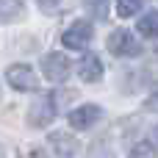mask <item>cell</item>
<instances>
[{
    "label": "cell",
    "mask_w": 158,
    "mask_h": 158,
    "mask_svg": "<svg viewBox=\"0 0 158 158\" xmlns=\"http://www.w3.org/2000/svg\"><path fill=\"white\" fill-rule=\"evenodd\" d=\"M53 117H56V100H53L50 94L36 97V100L31 103V108H28V122H31L33 128H47V125L53 122Z\"/></svg>",
    "instance_id": "obj_1"
},
{
    "label": "cell",
    "mask_w": 158,
    "mask_h": 158,
    "mask_svg": "<svg viewBox=\"0 0 158 158\" xmlns=\"http://www.w3.org/2000/svg\"><path fill=\"white\" fill-rule=\"evenodd\" d=\"M69 64H72V61H69L64 53H47V56L42 58V72H44L47 81L64 83V81L69 78Z\"/></svg>",
    "instance_id": "obj_2"
},
{
    "label": "cell",
    "mask_w": 158,
    "mask_h": 158,
    "mask_svg": "<svg viewBox=\"0 0 158 158\" xmlns=\"http://www.w3.org/2000/svg\"><path fill=\"white\" fill-rule=\"evenodd\" d=\"M6 81H8V86L17 89V92H33V89L39 86L36 72H33L28 64H14V67H8V69H6Z\"/></svg>",
    "instance_id": "obj_3"
},
{
    "label": "cell",
    "mask_w": 158,
    "mask_h": 158,
    "mask_svg": "<svg viewBox=\"0 0 158 158\" xmlns=\"http://www.w3.org/2000/svg\"><path fill=\"white\" fill-rule=\"evenodd\" d=\"M92 25L86 22V19H78V22H72L67 31H64V36H61V42H64V47H69V50H81V47H86L89 44V39H92Z\"/></svg>",
    "instance_id": "obj_4"
},
{
    "label": "cell",
    "mask_w": 158,
    "mask_h": 158,
    "mask_svg": "<svg viewBox=\"0 0 158 158\" xmlns=\"http://www.w3.org/2000/svg\"><path fill=\"white\" fill-rule=\"evenodd\" d=\"M106 44H108V50H111L114 56H139V53H142V44L133 39L131 31H114Z\"/></svg>",
    "instance_id": "obj_5"
},
{
    "label": "cell",
    "mask_w": 158,
    "mask_h": 158,
    "mask_svg": "<svg viewBox=\"0 0 158 158\" xmlns=\"http://www.w3.org/2000/svg\"><path fill=\"white\" fill-rule=\"evenodd\" d=\"M67 119H69V125H72L75 131H86V128H92V125L100 119V106L86 103V106H81V108H72Z\"/></svg>",
    "instance_id": "obj_6"
},
{
    "label": "cell",
    "mask_w": 158,
    "mask_h": 158,
    "mask_svg": "<svg viewBox=\"0 0 158 158\" xmlns=\"http://www.w3.org/2000/svg\"><path fill=\"white\" fill-rule=\"evenodd\" d=\"M50 147H53V153L58 158H75L78 153V142L69 136V133H61V131H56V133H50Z\"/></svg>",
    "instance_id": "obj_7"
},
{
    "label": "cell",
    "mask_w": 158,
    "mask_h": 158,
    "mask_svg": "<svg viewBox=\"0 0 158 158\" xmlns=\"http://www.w3.org/2000/svg\"><path fill=\"white\" fill-rule=\"evenodd\" d=\"M78 75H81V81H83V83H97V81L103 78V64H100V58H97V56H92V53H86V56L81 58Z\"/></svg>",
    "instance_id": "obj_8"
},
{
    "label": "cell",
    "mask_w": 158,
    "mask_h": 158,
    "mask_svg": "<svg viewBox=\"0 0 158 158\" xmlns=\"http://www.w3.org/2000/svg\"><path fill=\"white\" fill-rule=\"evenodd\" d=\"M139 33L147 36V39H156L158 36V11H147L139 19Z\"/></svg>",
    "instance_id": "obj_9"
},
{
    "label": "cell",
    "mask_w": 158,
    "mask_h": 158,
    "mask_svg": "<svg viewBox=\"0 0 158 158\" xmlns=\"http://www.w3.org/2000/svg\"><path fill=\"white\" fill-rule=\"evenodd\" d=\"M0 11H3V22H14V17H22V14H25V6H22V3L3 0V3H0Z\"/></svg>",
    "instance_id": "obj_10"
},
{
    "label": "cell",
    "mask_w": 158,
    "mask_h": 158,
    "mask_svg": "<svg viewBox=\"0 0 158 158\" xmlns=\"http://www.w3.org/2000/svg\"><path fill=\"white\" fill-rule=\"evenodd\" d=\"M142 11V3H136V0H122V3H117V14L119 17H133V14H139Z\"/></svg>",
    "instance_id": "obj_11"
},
{
    "label": "cell",
    "mask_w": 158,
    "mask_h": 158,
    "mask_svg": "<svg viewBox=\"0 0 158 158\" xmlns=\"http://www.w3.org/2000/svg\"><path fill=\"white\" fill-rule=\"evenodd\" d=\"M131 158H153V144H139V147H133V156Z\"/></svg>",
    "instance_id": "obj_12"
},
{
    "label": "cell",
    "mask_w": 158,
    "mask_h": 158,
    "mask_svg": "<svg viewBox=\"0 0 158 158\" xmlns=\"http://www.w3.org/2000/svg\"><path fill=\"white\" fill-rule=\"evenodd\" d=\"M39 8H44V11H58V8H69L67 3H39Z\"/></svg>",
    "instance_id": "obj_13"
},
{
    "label": "cell",
    "mask_w": 158,
    "mask_h": 158,
    "mask_svg": "<svg viewBox=\"0 0 158 158\" xmlns=\"http://www.w3.org/2000/svg\"><path fill=\"white\" fill-rule=\"evenodd\" d=\"M150 144H153V147L158 150V125L153 128V133H150Z\"/></svg>",
    "instance_id": "obj_14"
}]
</instances>
